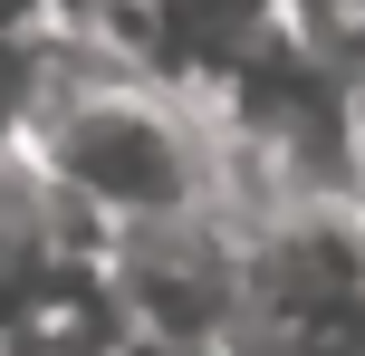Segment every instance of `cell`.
Listing matches in <instances>:
<instances>
[{
	"label": "cell",
	"mask_w": 365,
	"mask_h": 356,
	"mask_svg": "<svg viewBox=\"0 0 365 356\" xmlns=\"http://www.w3.org/2000/svg\"><path fill=\"white\" fill-rule=\"evenodd\" d=\"M19 173L48 193L58 212H77L87 231L125 241V231H173V222H212L221 193V126L212 106L173 96L164 77L125 68L68 29L58 77L29 116Z\"/></svg>",
	"instance_id": "cell-1"
},
{
	"label": "cell",
	"mask_w": 365,
	"mask_h": 356,
	"mask_svg": "<svg viewBox=\"0 0 365 356\" xmlns=\"http://www.w3.org/2000/svg\"><path fill=\"white\" fill-rule=\"evenodd\" d=\"M87 19H96V0H0V39H68Z\"/></svg>",
	"instance_id": "cell-2"
},
{
	"label": "cell",
	"mask_w": 365,
	"mask_h": 356,
	"mask_svg": "<svg viewBox=\"0 0 365 356\" xmlns=\"http://www.w3.org/2000/svg\"><path fill=\"white\" fill-rule=\"evenodd\" d=\"M346 203L365 212V58L346 68Z\"/></svg>",
	"instance_id": "cell-3"
}]
</instances>
